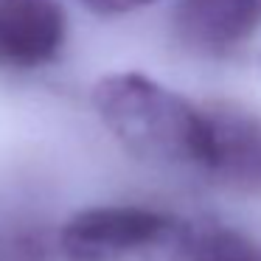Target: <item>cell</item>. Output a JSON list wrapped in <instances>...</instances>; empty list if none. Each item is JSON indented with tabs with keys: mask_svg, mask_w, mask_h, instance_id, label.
Here are the masks:
<instances>
[{
	"mask_svg": "<svg viewBox=\"0 0 261 261\" xmlns=\"http://www.w3.org/2000/svg\"><path fill=\"white\" fill-rule=\"evenodd\" d=\"M93 107L113 138L149 163L211 166V124L205 107L146 73H110L93 87Z\"/></svg>",
	"mask_w": 261,
	"mask_h": 261,
	"instance_id": "obj_1",
	"label": "cell"
},
{
	"mask_svg": "<svg viewBox=\"0 0 261 261\" xmlns=\"http://www.w3.org/2000/svg\"><path fill=\"white\" fill-rule=\"evenodd\" d=\"M182 225L141 205H101L70 216L62 227L68 261H171L182 250Z\"/></svg>",
	"mask_w": 261,
	"mask_h": 261,
	"instance_id": "obj_2",
	"label": "cell"
},
{
	"mask_svg": "<svg viewBox=\"0 0 261 261\" xmlns=\"http://www.w3.org/2000/svg\"><path fill=\"white\" fill-rule=\"evenodd\" d=\"M65 31L59 0H0V65L42 68L62 51Z\"/></svg>",
	"mask_w": 261,
	"mask_h": 261,
	"instance_id": "obj_3",
	"label": "cell"
},
{
	"mask_svg": "<svg viewBox=\"0 0 261 261\" xmlns=\"http://www.w3.org/2000/svg\"><path fill=\"white\" fill-rule=\"evenodd\" d=\"M174 29L202 54H227L261 29V0H177Z\"/></svg>",
	"mask_w": 261,
	"mask_h": 261,
	"instance_id": "obj_4",
	"label": "cell"
},
{
	"mask_svg": "<svg viewBox=\"0 0 261 261\" xmlns=\"http://www.w3.org/2000/svg\"><path fill=\"white\" fill-rule=\"evenodd\" d=\"M211 124V166L230 186L261 188V121L236 107H205Z\"/></svg>",
	"mask_w": 261,
	"mask_h": 261,
	"instance_id": "obj_5",
	"label": "cell"
},
{
	"mask_svg": "<svg viewBox=\"0 0 261 261\" xmlns=\"http://www.w3.org/2000/svg\"><path fill=\"white\" fill-rule=\"evenodd\" d=\"M191 261H261V242L242 230L214 227L191 244Z\"/></svg>",
	"mask_w": 261,
	"mask_h": 261,
	"instance_id": "obj_6",
	"label": "cell"
},
{
	"mask_svg": "<svg viewBox=\"0 0 261 261\" xmlns=\"http://www.w3.org/2000/svg\"><path fill=\"white\" fill-rule=\"evenodd\" d=\"M82 6H87L90 12L104 14V17H115V14H129L135 9H143L154 0H79Z\"/></svg>",
	"mask_w": 261,
	"mask_h": 261,
	"instance_id": "obj_7",
	"label": "cell"
}]
</instances>
